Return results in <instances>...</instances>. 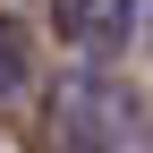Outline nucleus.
Returning a JSON list of instances; mask_svg holds the SVG:
<instances>
[{"mask_svg":"<svg viewBox=\"0 0 153 153\" xmlns=\"http://www.w3.org/2000/svg\"><path fill=\"white\" fill-rule=\"evenodd\" d=\"M51 136H60V153H128L136 145V102L102 68H68L51 85Z\"/></svg>","mask_w":153,"mask_h":153,"instance_id":"f257e3e1","label":"nucleus"},{"mask_svg":"<svg viewBox=\"0 0 153 153\" xmlns=\"http://www.w3.org/2000/svg\"><path fill=\"white\" fill-rule=\"evenodd\" d=\"M26 68H34V34L17 26V17H0V102L26 85Z\"/></svg>","mask_w":153,"mask_h":153,"instance_id":"f03ea898","label":"nucleus"},{"mask_svg":"<svg viewBox=\"0 0 153 153\" xmlns=\"http://www.w3.org/2000/svg\"><path fill=\"white\" fill-rule=\"evenodd\" d=\"M145 26H153V0H111V17H102V60H119Z\"/></svg>","mask_w":153,"mask_h":153,"instance_id":"7ed1b4c3","label":"nucleus"},{"mask_svg":"<svg viewBox=\"0 0 153 153\" xmlns=\"http://www.w3.org/2000/svg\"><path fill=\"white\" fill-rule=\"evenodd\" d=\"M51 17H60V34H68V43L102 51V17H111V0H51Z\"/></svg>","mask_w":153,"mask_h":153,"instance_id":"20e7f679","label":"nucleus"}]
</instances>
